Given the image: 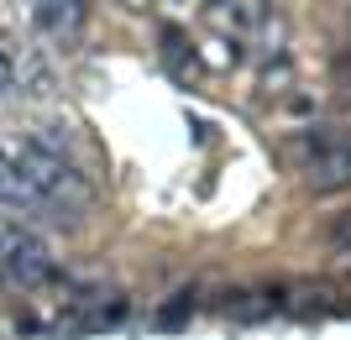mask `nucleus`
I'll return each mask as SVG.
<instances>
[{"label": "nucleus", "instance_id": "nucleus-6", "mask_svg": "<svg viewBox=\"0 0 351 340\" xmlns=\"http://www.w3.org/2000/svg\"><path fill=\"white\" fill-rule=\"evenodd\" d=\"M53 68H47V58L37 53V47H27V58H21V94L27 100H47L53 94Z\"/></svg>", "mask_w": 351, "mask_h": 340}, {"label": "nucleus", "instance_id": "nucleus-4", "mask_svg": "<svg viewBox=\"0 0 351 340\" xmlns=\"http://www.w3.org/2000/svg\"><path fill=\"white\" fill-rule=\"evenodd\" d=\"M32 21L43 31H79L84 27V0H32Z\"/></svg>", "mask_w": 351, "mask_h": 340}, {"label": "nucleus", "instance_id": "nucleus-9", "mask_svg": "<svg viewBox=\"0 0 351 340\" xmlns=\"http://www.w3.org/2000/svg\"><path fill=\"white\" fill-rule=\"evenodd\" d=\"M0 252H5V225H0Z\"/></svg>", "mask_w": 351, "mask_h": 340}, {"label": "nucleus", "instance_id": "nucleus-7", "mask_svg": "<svg viewBox=\"0 0 351 340\" xmlns=\"http://www.w3.org/2000/svg\"><path fill=\"white\" fill-rule=\"evenodd\" d=\"M189 314H194V293H173V304H162L158 325H162V330H173V325H184Z\"/></svg>", "mask_w": 351, "mask_h": 340}, {"label": "nucleus", "instance_id": "nucleus-1", "mask_svg": "<svg viewBox=\"0 0 351 340\" xmlns=\"http://www.w3.org/2000/svg\"><path fill=\"white\" fill-rule=\"evenodd\" d=\"M0 272H5L11 283H21V288H43V283L53 278V257H47V246H43L37 236H27V231H11V225H5Z\"/></svg>", "mask_w": 351, "mask_h": 340}, {"label": "nucleus", "instance_id": "nucleus-10", "mask_svg": "<svg viewBox=\"0 0 351 340\" xmlns=\"http://www.w3.org/2000/svg\"><path fill=\"white\" fill-rule=\"evenodd\" d=\"M178 5H189V0H178Z\"/></svg>", "mask_w": 351, "mask_h": 340}, {"label": "nucleus", "instance_id": "nucleus-2", "mask_svg": "<svg viewBox=\"0 0 351 340\" xmlns=\"http://www.w3.org/2000/svg\"><path fill=\"white\" fill-rule=\"evenodd\" d=\"M0 205L16 209V215H47V199L32 189V178L5 157V147H0Z\"/></svg>", "mask_w": 351, "mask_h": 340}, {"label": "nucleus", "instance_id": "nucleus-3", "mask_svg": "<svg viewBox=\"0 0 351 340\" xmlns=\"http://www.w3.org/2000/svg\"><path fill=\"white\" fill-rule=\"evenodd\" d=\"M304 183H309L315 194L346 189V183H351V142H341L336 152H325V157H315V163L304 168Z\"/></svg>", "mask_w": 351, "mask_h": 340}, {"label": "nucleus", "instance_id": "nucleus-5", "mask_svg": "<svg viewBox=\"0 0 351 340\" xmlns=\"http://www.w3.org/2000/svg\"><path fill=\"white\" fill-rule=\"evenodd\" d=\"M21 58H27V42L16 31H0V100L21 94Z\"/></svg>", "mask_w": 351, "mask_h": 340}, {"label": "nucleus", "instance_id": "nucleus-8", "mask_svg": "<svg viewBox=\"0 0 351 340\" xmlns=\"http://www.w3.org/2000/svg\"><path fill=\"white\" fill-rule=\"evenodd\" d=\"M325 236H330V246H341V252H351V209H341V215H330V225H325Z\"/></svg>", "mask_w": 351, "mask_h": 340}]
</instances>
